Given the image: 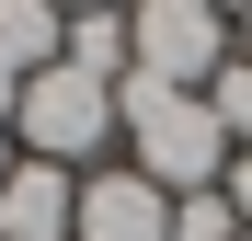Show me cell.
Masks as SVG:
<instances>
[{"instance_id":"cell-11","label":"cell","mask_w":252,"mask_h":241,"mask_svg":"<svg viewBox=\"0 0 252 241\" xmlns=\"http://www.w3.org/2000/svg\"><path fill=\"white\" fill-rule=\"evenodd\" d=\"M12 161H23V149H12V127H0V184H12Z\"/></svg>"},{"instance_id":"cell-3","label":"cell","mask_w":252,"mask_h":241,"mask_svg":"<svg viewBox=\"0 0 252 241\" xmlns=\"http://www.w3.org/2000/svg\"><path fill=\"white\" fill-rule=\"evenodd\" d=\"M126 46H138L126 80L206 92V80L229 69V12H218V0H126Z\"/></svg>"},{"instance_id":"cell-14","label":"cell","mask_w":252,"mask_h":241,"mask_svg":"<svg viewBox=\"0 0 252 241\" xmlns=\"http://www.w3.org/2000/svg\"><path fill=\"white\" fill-rule=\"evenodd\" d=\"M218 12H252V0H218Z\"/></svg>"},{"instance_id":"cell-1","label":"cell","mask_w":252,"mask_h":241,"mask_svg":"<svg viewBox=\"0 0 252 241\" xmlns=\"http://www.w3.org/2000/svg\"><path fill=\"white\" fill-rule=\"evenodd\" d=\"M115 149H126V172H149L160 195H206V184H229V127L206 115V92L115 80Z\"/></svg>"},{"instance_id":"cell-2","label":"cell","mask_w":252,"mask_h":241,"mask_svg":"<svg viewBox=\"0 0 252 241\" xmlns=\"http://www.w3.org/2000/svg\"><path fill=\"white\" fill-rule=\"evenodd\" d=\"M12 149H23V161H58V172H103V149H115V92L80 80L69 58L34 69L23 103H12Z\"/></svg>"},{"instance_id":"cell-10","label":"cell","mask_w":252,"mask_h":241,"mask_svg":"<svg viewBox=\"0 0 252 241\" xmlns=\"http://www.w3.org/2000/svg\"><path fill=\"white\" fill-rule=\"evenodd\" d=\"M218 195H229V207H241V230H252V149H229V184H218Z\"/></svg>"},{"instance_id":"cell-7","label":"cell","mask_w":252,"mask_h":241,"mask_svg":"<svg viewBox=\"0 0 252 241\" xmlns=\"http://www.w3.org/2000/svg\"><path fill=\"white\" fill-rule=\"evenodd\" d=\"M80 80H103V92H115V80L126 69H138V46H126V0H115V12H69V46H58Z\"/></svg>"},{"instance_id":"cell-5","label":"cell","mask_w":252,"mask_h":241,"mask_svg":"<svg viewBox=\"0 0 252 241\" xmlns=\"http://www.w3.org/2000/svg\"><path fill=\"white\" fill-rule=\"evenodd\" d=\"M69 218H80V172L12 161V184H0V241H69Z\"/></svg>"},{"instance_id":"cell-13","label":"cell","mask_w":252,"mask_h":241,"mask_svg":"<svg viewBox=\"0 0 252 241\" xmlns=\"http://www.w3.org/2000/svg\"><path fill=\"white\" fill-rule=\"evenodd\" d=\"M241 58H252V12H241Z\"/></svg>"},{"instance_id":"cell-9","label":"cell","mask_w":252,"mask_h":241,"mask_svg":"<svg viewBox=\"0 0 252 241\" xmlns=\"http://www.w3.org/2000/svg\"><path fill=\"white\" fill-rule=\"evenodd\" d=\"M172 241H241V207L218 184H206V195H172Z\"/></svg>"},{"instance_id":"cell-12","label":"cell","mask_w":252,"mask_h":241,"mask_svg":"<svg viewBox=\"0 0 252 241\" xmlns=\"http://www.w3.org/2000/svg\"><path fill=\"white\" fill-rule=\"evenodd\" d=\"M58 12H115V0H58Z\"/></svg>"},{"instance_id":"cell-4","label":"cell","mask_w":252,"mask_h":241,"mask_svg":"<svg viewBox=\"0 0 252 241\" xmlns=\"http://www.w3.org/2000/svg\"><path fill=\"white\" fill-rule=\"evenodd\" d=\"M69 241H172V195H160L149 172H126V161H103V172H80Z\"/></svg>"},{"instance_id":"cell-6","label":"cell","mask_w":252,"mask_h":241,"mask_svg":"<svg viewBox=\"0 0 252 241\" xmlns=\"http://www.w3.org/2000/svg\"><path fill=\"white\" fill-rule=\"evenodd\" d=\"M58 46H69V12H58V0H0V69H12V80L58 69Z\"/></svg>"},{"instance_id":"cell-15","label":"cell","mask_w":252,"mask_h":241,"mask_svg":"<svg viewBox=\"0 0 252 241\" xmlns=\"http://www.w3.org/2000/svg\"><path fill=\"white\" fill-rule=\"evenodd\" d=\"M241 241H252V230H241Z\"/></svg>"},{"instance_id":"cell-8","label":"cell","mask_w":252,"mask_h":241,"mask_svg":"<svg viewBox=\"0 0 252 241\" xmlns=\"http://www.w3.org/2000/svg\"><path fill=\"white\" fill-rule=\"evenodd\" d=\"M206 115L229 127V149H252V58H241V46H229V69H218V80H206Z\"/></svg>"}]
</instances>
